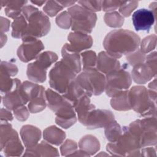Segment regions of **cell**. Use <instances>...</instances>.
Masks as SVG:
<instances>
[{
	"instance_id": "obj_1",
	"label": "cell",
	"mask_w": 157,
	"mask_h": 157,
	"mask_svg": "<svg viewBox=\"0 0 157 157\" xmlns=\"http://www.w3.org/2000/svg\"><path fill=\"white\" fill-rule=\"evenodd\" d=\"M139 37L134 33L126 30H115L110 32L105 38L104 47L109 54L120 57L121 55L134 51L139 44Z\"/></svg>"
},
{
	"instance_id": "obj_2",
	"label": "cell",
	"mask_w": 157,
	"mask_h": 157,
	"mask_svg": "<svg viewBox=\"0 0 157 157\" xmlns=\"http://www.w3.org/2000/svg\"><path fill=\"white\" fill-rule=\"evenodd\" d=\"M49 76L51 87L61 93H65L74 80L75 72L64 62L60 61L51 70Z\"/></svg>"
},
{
	"instance_id": "obj_3",
	"label": "cell",
	"mask_w": 157,
	"mask_h": 157,
	"mask_svg": "<svg viewBox=\"0 0 157 157\" xmlns=\"http://www.w3.org/2000/svg\"><path fill=\"white\" fill-rule=\"evenodd\" d=\"M69 12L72 17L73 30L82 33H91L96 22L95 14L77 6L70 9Z\"/></svg>"
},
{
	"instance_id": "obj_4",
	"label": "cell",
	"mask_w": 157,
	"mask_h": 157,
	"mask_svg": "<svg viewBox=\"0 0 157 157\" xmlns=\"http://www.w3.org/2000/svg\"><path fill=\"white\" fill-rule=\"evenodd\" d=\"M127 72L121 71L116 72L115 71L109 73L107 75V83L106 87L107 94L111 96L118 95L120 91L122 89H127L131 85V78L128 74L123 78L122 77Z\"/></svg>"
},
{
	"instance_id": "obj_5",
	"label": "cell",
	"mask_w": 157,
	"mask_h": 157,
	"mask_svg": "<svg viewBox=\"0 0 157 157\" xmlns=\"http://www.w3.org/2000/svg\"><path fill=\"white\" fill-rule=\"evenodd\" d=\"M35 15V12H34ZM30 15L29 28H26L24 35L27 34L25 37H28L30 34V37L37 36L41 37L47 33L50 30V21L46 16L42 14L39 11H36V15Z\"/></svg>"
},
{
	"instance_id": "obj_6",
	"label": "cell",
	"mask_w": 157,
	"mask_h": 157,
	"mask_svg": "<svg viewBox=\"0 0 157 157\" xmlns=\"http://www.w3.org/2000/svg\"><path fill=\"white\" fill-rule=\"evenodd\" d=\"M132 23L137 31L149 32L155 22V17L151 10L147 9H140L136 10L132 16Z\"/></svg>"
},
{
	"instance_id": "obj_7",
	"label": "cell",
	"mask_w": 157,
	"mask_h": 157,
	"mask_svg": "<svg viewBox=\"0 0 157 157\" xmlns=\"http://www.w3.org/2000/svg\"><path fill=\"white\" fill-rule=\"evenodd\" d=\"M29 38L30 40H25V44L20 46L18 50L19 58L21 60L25 62L33 59L37 53L42 50L40 48L34 49V48L42 47V44L39 40L35 42L31 37H29Z\"/></svg>"
},
{
	"instance_id": "obj_8",
	"label": "cell",
	"mask_w": 157,
	"mask_h": 157,
	"mask_svg": "<svg viewBox=\"0 0 157 157\" xmlns=\"http://www.w3.org/2000/svg\"><path fill=\"white\" fill-rule=\"evenodd\" d=\"M84 71L90 83L93 93L96 95L100 94L104 91L105 86V78L104 75L97 72L93 67H84Z\"/></svg>"
},
{
	"instance_id": "obj_9",
	"label": "cell",
	"mask_w": 157,
	"mask_h": 157,
	"mask_svg": "<svg viewBox=\"0 0 157 157\" xmlns=\"http://www.w3.org/2000/svg\"><path fill=\"white\" fill-rule=\"evenodd\" d=\"M68 40L71 43V45H69L68 48L74 52L87 48L84 44L90 47L92 44L91 37L82 33H71L68 36Z\"/></svg>"
},
{
	"instance_id": "obj_10",
	"label": "cell",
	"mask_w": 157,
	"mask_h": 157,
	"mask_svg": "<svg viewBox=\"0 0 157 157\" xmlns=\"http://www.w3.org/2000/svg\"><path fill=\"white\" fill-rule=\"evenodd\" d=\"M120 66L119 62L115 58L110 57L105 52L99 53V63L98 67L100 71L104 73H110L118 69Z\"/></svg>"
},
{
	"instance_id": "obj_11",
	"label": "cell",
	"mask_w": 157,
	"mask_h": 157,
	"mask_svg": "<svg viewBox=\"0 0 157 157\" xmlns=\"http://www.w3.org/2000/svg\"><path fill=\"white\" fill-rule=\"evenodd\" d=\"M142 68L140 65L136 66V67L132 71V77L134 80L139 83H144L145 82L148 81L153 77L151 72L148 67H146L145 65H142Z\"/></svg>"
}]
</instances>
